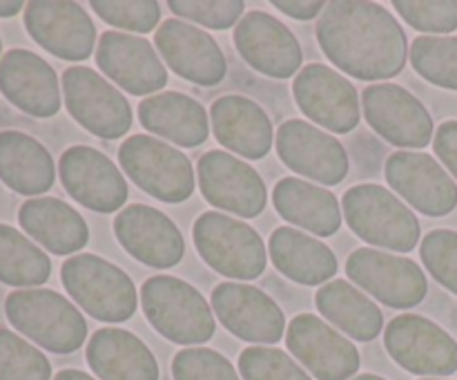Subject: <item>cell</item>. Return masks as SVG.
I'll return each mask as SVG.
<instances>
[{
    "mask_svg": "<svg viewBox=\"0 0 457 380\" xmlns=\"http://www.w3.org/2000/svg\"><path fill=\"white\" fill-rule=\"evenodd\" d=\"M96 65L103 74L134 97L159 92L168 85V70L145 38L123 31H105L98 38Z\"/></svg>",
    "mask_w": 457,
    "mask_h": 380,
    "instance_id": "obj_23",
    "label": "cell"
},
{
    "mask_svg": "<svg viewBox=\"0 0 457 380\" xmlns=\"http://www.w3.org/2000/svg\"><path fill=\"white\" fill-rule=\"evenodd\" d=\"M422 380H445V378H422Z\"/></svg>",
    "mask_w": 457,
    "mask_h": 380,
    "instance_id": "obj_47",
    "label": "cell"
},
{
    "mask_svg": "<svg viewBox=\"0 0 457 380\" xmlns=\"http://www.w3.org/2000/svg\"><path fill=\"white\" fill-rule=\"evenodd\" d=\"M114 235L134 259L147 266L172 268L186 253V241L177 224L145 204L125 206L114 219Z\"/></svg>",
    "mask_w": 457,
    "mask_h": 380,
    "instance_id": "obj_22",
    "label": "cell"
},
{
    "mask_svg": "<svg viewBox=\"0 0 457 380\" xmlns=\"http://www.w3.org/2000/svg\"><path fill=\"white\" fill-rule=\"evenodd\" d=\"M196 182L210 206L239 217H257L268 204L266 183L257 170L228 150H208L201 155Z\"/></svg>",
    "mask_w": 457,
    "mask_h": 380,
    "instance_id": "obj_9",
    "label": "cell"
},
{
    "mask_svg": "<svg viewBox=\"0 0 457 380\" xmlns=\"http://www.w3.org/2000/svg\"><path fill=\"white\" fill-rule=\"evenodd\" d=\"M286 344L317 380H351L360 369L355 344L312 313L293 317L286 331Z\"/></svg>",
    "mask_w": 457,
    "mask_h": 380,
    "instance_id": "obj_16",
    "label": "cell"
},
{
    "mask_svg": "<svg viewBox=\"0 0 457 380\" xmlns=\"http://www.w3.org/2000/svg\"><path fill=\"white\" fill-rule=\"evenodd\" d=\"M268 253L277 271L297 284L317 286L337 275V258L333 250L297 228L281 226L272 231Z\"/></svg>",
    "mask_w": 457,
    "mask_h": 380,
    "instance_id": "obj_29",
    "label": "cell"
},
{
    "mask_svg": "<svg viewBox=\"0 0 457 380\" xmlns=\"http://www.w3.org/2000/svg\"><path fill=\"white\" fill-rule=\"evenodd\" d=\"M384 344L402 369L418 376H451L457 371V342L440 325L404 313L388 322Z\"/></svg>",
    "mask_w": 457,
    "mask_h": 380,
    "instance_id": "obj_10",
    "label": "cell"
},
{
    "mask_svg": "<svg viewBox=\"0 0 457 380\" xmlns=\"http://www.w3.org/2000/svg\"><path fill=\"white\" fill-rule=\"evenodd\" d=\"M168 7L177 16L199 22L208 30H230L244 18L245 4L241 0H170Z\"/></svg>",
    "mask_w": 457,
    "mask_h": 380,
    "instance_id": "obj_41",
    "label": "cell"
},
{
    "mask_svg": "<svg viewBox=\"0 0 457 380\" xmlns=\"http://www.w3.org/2000/svg\"><path fill=\"white\" fill-rule=\"evenodd\" d=\"M52 275V259L18 228L0 224V282L34 289Z\"/></svg>",
    "mask_w": 457,
    "mask_h": 380,
    "instance_id": "obj_33",
    "label": "cell"
},
{
    "mask_svg": "<svg viewBox=\"0 0 457 380\" xmlns=\"http://www.w3.org/2000/svg\"><path fill=\"white\" fill-rule=\"evenodd\" d=\"M141 307L147 322L177 344H204L217 331L208 300L179 277L154 275L145 280Z\"/></svg>",
    "mask_w": 457,
    "mask_h": 380,
    "instance_id": "obj_4",
    "label": "cell"
},
{
    "mask_svg": "<svg viewBox=\"0 0 457 380\" xmlns=\"http://www.w3.org/2000/svg\"><path fill=\"white\" fill-rule=\"evenodd\" d=\"M0 380H52V365L25 338L0 329Z\"/></svg>",
    "mask_w": 457,
    "mask_h": 380,
    "instance_id": "obj_35",
    "label": "cell"
},
{
    "mask_svg": "<svg viewBox=\"0 0 457 380\" xmlns=\"http://www.w3.org/2000/svg\"><path fill=\"white\" fill-rule=\"evenodd\" d=\"M31 38L62 61H87L96 43V27L80 4L70 0H34L25 7Z\"/></svg>",
    "mask_w": 457,
    "mask_h": 380,
    "instance_id": "obj_17",
    "label": "cell"
},
{
    "mask_svg": "<svg viewBox=\"0 0 457 380\" xmlns=\"http://www.w3.org/2000/svg\"><path fill=\"white\" fill-rule=\"evenodd\" d=\"M22 231L54 255L79 253L89 241V228L79 210L56 197H34L18 210Z\"/></svg>",
    "mask_w": 457,
    "mask_h": 380,
    "instance_id": "obj_27",
    "label": "cell"
},
{
    "mask_svg": "<svg viewBox=\"0 0 457 380\" xmlns=\"http://www.w3.org/2000/svg\"><path fill=\"white\" fill-rule=\"evenodd\" d=\"M351 380H386L382 378V376H375V374H361V376H355V378Z\"/></svg>",
    "mask_w": 457,
    "mask_h": 380,
    "instance_id": "obj_46",
    "label": "cell"
},
{
    "mask_svg": "<svg viewBox=\"0 0 457 380\" xmlns=\"http://www.w3.org/2000/svg\"><path fill=\"white\" fill-rule=\"evenodd\" d=\"M277 9H281V12L286 13V16L295 18V21H311V18L320 16V12H324L326 3H321V0H275Z\"/></svg>",
    "mask_w": 457,
    "mask_h": 380,
    "instance_id": "obj_43",
    "label": "cell"
},
{
    "mask_svg": "<svg viewBox=\"0 0 457 380\" xmlns=\"http://www.w3.org/2000/svg\"><path fill=\"white\" fill-rule=\"evenodd\" d=\"M422 262L428 273L440 282L445 289L457 295V232L449 228H437L427 232L420 246Z\"/></svg>",
    "mask_w": 457,
    "mask_h": 380,
    "instance_id": "obj_38",
    "label": "cell"
},
{
    "mask_svg": "<svg viewBox=\"0 0 457 380\" xmlns=\"http://www.w3.org/2000/svg\"><path fill=\"white\" fill-rule=\"evenodd\" d=\"M154 43L165 65H170V70L181 79L205 88H214L226 79V56L205 30L170 18L156 30Z\"/></svg>",
    "mask_w": 457,
    "mask_h": 380,
    "instance_id": "obj_21",
    "label": "cell"
},
{
    "mask_svg": "<svg viewBox=\"0 0 457 380\" xmlns=\"http://www.w3.org/2000/svg\"><path fill=\"white\" fill-rule=\"evenodd\" d=\"M92 9L98 18L119 30L137 31V34H147L156 30L161 21V4L154 0H134V3H119V0H94Z\"/></svg>",
    "mask_w": 457,
    "mask_h": 380,
    "instance_id": "obj_39",
    "label": "cell"
},
{
    "mask_svg": "<svg viewBox=\"0 0 457 380\" xmlns=\"http://www.w3.org/2000/svg\"><path fill=\"white\" fill-rule=\"evenodd\" d=\"M346 273L357 286L393 308L418 307L428 293L427 275L413 259L378 249L353 250Z\"/></svg>",
    "mask_w": 457,
    "mask_h": 380,
    "instance_id": "obj_11",
    "label": "cell"
},
{
    "mask_svg": "<svg viewBox=\"0 0 457 380\" xmlns=\"http://www.w3.org/2000/svg\"><path fill=\"white\" fill-rule=\"evenodd\" d=\"M61 182L70 197L96 213L123 210L128 201V182L114 161L89 146H71L58 164Z\"/></svg>",
    "mask_w": 457,
    "mask_h": 380,
    "instance_id": "obj_15",
    "label": "cell"
},
{
    "mask_svg": "<svg viewBox=\"0 0 457 380\" xmlns=\"http://www.w3.org/2000/svg\"><path fill=\"white\" fill-rule=\"evenodd\" d=\"M174 380H241L232 362L219 351L190 347L172 358Z\"/></svg>",
    "mask_w": 457,
    "mask_h": 380,
    "instance_id": "obj_37",
    "label": "cell"
},
{
    "mask_svg": "<svg viewBox=\"0 0 457 380\" xmlns=\"http://www.w3.org/2000/svg\"><path fill=\"white\" fill-rule=\"evenodd\" d=\"M0 92L18 110L38 119H49L61 110L56 72L29 49H9L0 58Z\"/></svg>",
    "mask_w": 457,
    "mask_h": 380,
    "instance_id": "obj_24",
    "label": "cell"
},
{
    "mask_svg": "<svg viewBox=\"0 0 457 380\" xmlns=\"http://www.w3.org/2000/svg\"><path fill=\"white\" fill-rule=\"evenodd\" d=\"M70 298L87 316L103 322H125L137 313V286L116 264L92 253L71 255L61 266Z\"/></svg>",
    "mask_w": 457,
    "mask_h": 380,
    "instance_id": "obj_5",
    "label": "cell"
},
{
    "mask_svg": "<svg viewBox=\"0 0 457 380\" xmlns=\"http://www.w3.org/2000/svg\"><path fill=\"white\" fill-rule=\"evenodd\" d=\"M212 311L237 338L275 344L284 338L286 316L262 289L245 282H221L212 291Z\"/></svg>",
    "mask_w": 457,
    "mask_h": 380,
    "instance_id": "obj_18",
    "label": "cell"
},
{
    "mask_svg": "<svg viewBox=\"0 0 457 380\" xmlns=\"http://www.w3.org/2000/svg\"><path fill=\"white\" fill-rule=\"evenodd\" d=\"M123 173L141 190L165 204H181L195 192V168L190 159L161 139L134 134L119 150Z\"/></svg>",
    "mask_w": 457,
    "mask_h": 380,
    "instance_id": "obj_7",
    "label": "cell"
},
{
    "mask_svg": "<svg viewBox=\"0 0 457 380\" xmlns=\"http://www.w3.org/2000/svg\"><path fill=\"white\" fill-rule=\"evenodd\" d=\"M317 40L337 70L360 80H384L406 65V34L391 12L364 0L326 3Z\"/></svg>",
    "mask_w": 457,
    "mask_h": 380,
    "instance_id": "obj_1",
    "label": "cell"
},
{
    "mask_svg": "<svg viewBox=\"0 0 457 380\" xmlns=\"http://www.w3.org/2000/svg\"><path fill=\"white\" fill-rule=\"evenodd\" d=\"M87 365L101 380H159V362L132 331L105 326L87 342Z\"/></svg>",
    "mask_w": 457,
    "mask_h": 380,
    "instance_id": "obj_26",
    "label": "cell"
},
{
    "mask_svg": "<svg viewBox=\"0 0 457 380\" xmlns=\"http://www.w3.org/2000/svg\"><path fill=\"white\" fill-rule=\"evenodd\" d=\"M13 329L52 353H71L83 347L87 322L67 298L52 289H18L4 300Z\"/></svg>",
    "mask_w": 457,
    "mask_h": 380,
    "instance_id": "obj_2",
    "label": "cell"
},
{
    "mask_svg": "<svg viewBox=\"0 0 457 380\" xmlns=\"http://www.w3.org/2000/svg\"><path fill=\"white\" fill-rule=\"evenodd\" d=\"M433 150L457 179V121H445L433 137Z\"/></svg>",
    "mask_w": 457,
    "mask_h": 380,
    "instance_id": "obj_42",
    "label": "cell"
},
{
    "mask_svg": "<svg viewBox=\"0 0 457 380\" xmlns=\"http://www.w3.org/2000/svg\"><path fill=\"white\" fill-rule=\"evenodd\" d=\"M315 304L321 316L360 342H370L384 326V313L348 280H330L317 291Z\"/></svg>",
    "mask_w": 457,
    "mask_h": 380,
    "instance_id": "obj_32",
    "label": "cell"
},
{
    "mask_svg": "<svg viewBox=\"0 0 457 380\" xmlns=\"http://www.w3.org/2000/svg\"><path fill=\"white\" fill-rule=\"evenodd\" d=\"M27 4L21 3V0H9V3H0V18H9L16 16L18 12H22Z\"/></svg>",
    "mask_w": 457,
    "mask_h": 380,
    "instance_id": "obj_44",
    "label": "cell"
},
{
    "mask_svg": "<svg viewBox=\"0 0 457 380\" xmlns=\"http://www.w3.org/2000/svg\"><path fill=\"white\" fill-rule=\"evenodd\" d=\"M54 380H96V378H92V376L79 369H62L54 376Z\"/></svg>",
    "mask_w": 457,
    "mask_h": 380,
    "instance_id": "obj_45",
    "label": "cell"
},
{
    "mask_svg": "<svg viewBox=\"0 0 457 380\" xmlns=\"http://www.w3.org/2000/svg\"><path fill=\"white\" fill-rule=\"evenodd\" d=\"M384 173L391 190L406 199L411 208L428 217H445L455 210L457 183L436 156L427 152H393Z\"/></svg>",
    "mask_w": 457,
    "mask_h": 380,
    "instance_id": "obj_14",
    "label": "cell"
},
{
    "mask_svg": "<svg viewBox=\"0 0 457 380\" xmlns=\"http://www.w3.org/2000/svg\"><path fill=\"white\" fill-rule=\"evenodd\" d=\"M277 152L293 173L337 186L348 174V155L333 134L302 119L284 121L277 130Z\"/></svg>",
    "mask_w": 457,
    "mask_h": 380,
    "instance_id": "obj_19",
    "label": "cell"
},
{
    "mask_svg": "<svg viewBox=\"0 0 457 380\" xmlns=\"http://www.w3.org/2000/svg\"><path fill=\"white\" fill-rule=\"evenodd\" d=\"M244 380H312L297 360L275 347H248L239 356Z\"/></svg>",
    "mask_w": 457,
    "mask_h": 380,
    "instance_id": "obj_36",
    "label": "cell"
},
{
    "mask_svg": "<svg viewBox=\"0 0 457 380\" xmlns=\"http://www.w3.org/2000/svg\"><path fill=\"white\" fill-rule=\"evenodd\" d=\"M295 101L306 119L335 134H346L360 123V97L346 76L321 63L302 67L293 83Z\"/></svg>",
    "mask_w": 457,
    "mask_h": 380,
    "instance_id": "obj_13",
    "label": "cell"
},
{
    "mask_svg": "<svg viewBox=\"0 0 457 380\" xmlns=\"http://www.w3.org/2000/svg\"><path fill=\"white\" fill-rule=\"evenodd\" d=\"M0 49H3V40H0Z\"/></svg>",
    "mask_w": 457,
    "mask_h": 380,
    "instance_id": "obj_48",
    "label": "cell"
},
{
    "mask_svg": "<svg viewBox=\"0 0 457 380\" xmlns=\"http://www.w3.org/2000/svg\"><path fill=\"white\" fill-rule=\"evenodd\" d=\"M370 128L400 148H427L433 139V119L415 94L395 83H373L361 92Z\"/></svg>",
    "mask_w": 457,
    "mask_h": 380,
    "instance_id": "obj_12",
    "label": "cell"
},
{
    "mask_svg": "<svg viewBox=\"0 0 457 380\" xmlns=\"http://www.w3.org/2000/svg\"><path fill=\"white\" fill-rule=\"evenodd\" d=\"M210 121L214 139L228 152L245 159H263L275 141L270 116L248 97L228 94L217 98L210 107Z\"/></svg>",
    "mask_w": 457,
    "mask_h": 380,
    "instance_id": "obj_25",
    "label": "cell"
},
{
    "mask_svg": "<svg viewBox=\"0 0 457 380\" xmlns=\"http://www.w3.org/2000/svg\"><path fill=\"white\" fill-rule=\"evenodd\" d=\"M204 262L230 280H257L266 271L268 255L262 235L230 215L208 210L192 228Z\"/></svg>",
    "mask_w": 457,
    "mask_h": 380,
    "instance_id": "obj_6",
    "label": "cell"
},
{
    "mask_svg": "<svg viewBox=\"0 0 457 380\" xmlns=\"http://www.w3.org/2000/svg\"><path fill=\"white\" fill-rule=\"evenodd\" d=\"M0 182L18 195H43L56 182L47 148L18 130L0 132Z\"/></svg>",
    "mask_w": 457,
    "mask_h": 380,
    "instance_id": "obj_30",
    "label": "cell"
},
{
    "mask_svg": "<svg viewBox=\"0 0 457 380\" xmlns=\"http://www.w3.org/2000/svg\"><path fill=\"white\" fill-rule=\"evenodd\" d=\"M272 204L286 222L320 237H330L342 228V204L337 197L303 179H279L272 190Z\"/></svg>",
    "mask_w": 457,
    "mask_h": 380,
    "instance_id": "obj_31",
    "label": "cell"
},
{
    "mask_svg": "<svg viewBox=\"0 0 457 380\" xmlns=\"http://www.w3.org/2000/svg\"><path fill=\"white\" fill-rule=\"evenodd\" d=\"M62 94L71 119L94 137L120 139L132 128L128 98L92 67H67L62 72Z\"/></svg>",
    "mask_w": 457,
    "mask_h": 380,
    "instance_id": "obj_8",
    "label": "cell"
},
{
    "mask_svg": "<svg viewBox=\"0 0 457 380\" xmlns=\"http://www.w3.org/2000/svg\"><path fill=\"white\" fill-rule=\"evenodd\" d=\"M411 65L428 83L457 89V38L418 36L411 45Z\"/></svg>",
    "mask_w": 457,
    "mask_h": 380,
    "instance_id": "obj_34",
    "label": "cell"
},
{
    "mask_svg": "<svg viewBox=\"0 0 457 380\" xmlns=\"http://www.w3.org/2000/svg\"><path fill=\"white\" fill-rule=\"evenodd\" d=\"M235 45L253 70L270 79H290L302 72L303 52L297 36L270 13H244L235 27Z\"/></svg>",
    "mask_w": 457,
    "mask_h": 380,
    "instance_id": "obj_20",
    "label": "cell"
},
{
    "mask_svg": "<svg viewBox=\"0 0 457 380\" xmlns=\"http://www.w3.org/2000/svg\"><path fill=\"white\" fill-rule=\"evenodd\" d=\"M138 119L147 132L183 148L201 146L210 134L205 107L183 92H159L145 98L138 103Z\"/></svg>",
    "mask_w": 457,
    "mask_h": 380,
    "instance_id": "obj_28",
    "label": "cell"
},
{
    "mask_svg": "<svg viewBox=\"0 0 457 380\" xmlns=\"http://www.w3.org/2000/svg\"><path fill=\"white\" fill-rule=\"evenodd\" d=\"M348 226L366 244L411 253L420 241V222L413 210L378 183L348 188L342 199Z\"/></svg>",
    "mask_w": 457,
    "mask_h": 380,
    "instance_id": "obj_3",
    "label": "cell"
},
{
    "mask_svg": "<svg viewBox=\"0 0 457 380\" xmlns=\"http://www.w3.org/2000/svg\"><path fill=\"white\" fill-rule=\"evenodd\" d=\"M395 12L409 22L413 30L427 31V34H451L457 30V3L455 0H395Z\"/></svg>",
    "mask_w": 457,
    "mask_h": 380,
    "instance_id": "obj_40",
    "label": "cell"
}]
</instances>
